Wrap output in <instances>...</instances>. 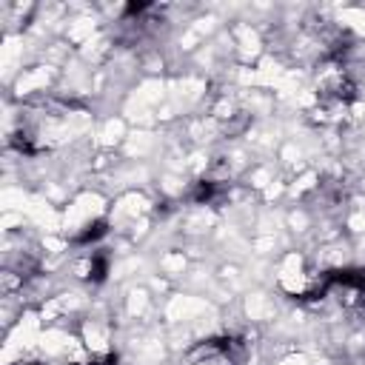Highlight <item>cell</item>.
Instances as JSON below:
<instances>
[{
  "label": "cell",
  "instance_id": "cell-1",
  "mask_svg": "<svg viewBox=\"0 0 365 365\" xmlns=\"http://www.w3.org/2000/svg\"><path fill=\"white\" fill-rule=\"evenodd\" d=\"M240 348L237 336H211L191 348L182 365H240Z\"/></svg>",
  "mask_w": 365,
  "mask_h": 365
},
{
  "label": "cell",
  "instance_id": "cell-8",
  "mask_svg": "<svg viewBox=\"0 0 365 365\" xmlns=\"http://www.w3.org/2000/svg\"><path fill=\"white\" fill-rule=\"evenodd\" d=\"M17 365H43V362H17Z\"/></svg>",
  "mask_w": 365,
  "mask_h": 365
},
{
  "label": "cell",
  "instance_id": "cell-2",
  "mask_svg": "<svg viewBox=\"0 0 365 365\" xmlns=\"http://www.w3.org/2000/svg\"><path fill=\"white\" fill-rule=\"evenodd\" d=\"M328 282L331 285H342V288L356 291V294H365V268H336V271H328Z\"/></svg>",
  "mask_w": 365,
  "mask_h": 365
},
{
  "label": "cell",
  "instance_id": "cell-3",
  "mask_svg": "<svg viewBox=\"0 0 365 365\" xmlns=\"http://www.w3.org/2000/svg\"><path fill=\"white\" fill-rule=\"evenodd\" d=\"M106 234H108V220H94V222H88V225L74 237V245H91V242L103 240Z\"/></svg>",
  "mask_w": 365,
  "mask_h": 365
},
{
  "label": "cell",
  "instance_id": "cell-7",
  "mask_svg": "<svg viewBox=\"0 0 365 365\" xmlns=\"http://www.w3.org/2000/svg\"><path fill=\"white\" fill-rule=\"evenodd\" d=\"M88 365H120V356L117 354H106L103 359H91Z\"/></svg>",
  "mask_w": 365,
  "mask_h": 365
},
{
  "label": "cell",
  "instance_id": "cell-6",
  "mask_svg": "<svg viewBox=\"0 0 365 365\" xmlns=\"http://www.w3.org/2000/svg\"><path fill=\"white\" fill-rule=\"evenodd\" d=\"M148 9V3H128L125 6V17H134V14H143Z\"/></svg>",
  "mask_w": 365,
  "mask_h": 365
},
{
  "label": "cell",
  "instance_id": "cell-4",
  "mask_svg": "<svg viewBox=\"0 0 365 365\" xmlns=\"http://www.w3.org/2000/svg\"><path fill=\"white\" fill-rule=\"evenodd\" d=\"M217 197H220V182H217V180H200V182L194 185V191H191V200L200 202V205H208V202H214Z\"/></svg>",
  "mask_w": 365,
  "mask_h": 365
},
{
  "label": "cell",
  "instance_id": "cell-5",
  "mask_svg": "<svg viewBox=\"0 0 365 365\" xmlns=\"http://www.w3.org/2000/svg\"><path fill=\"white\" fill-rule=\"evenodd\" d=\"M106 277H108V254L97 251V254L88 259V274H86V279L94 282V285H100V282H106Z\"/></svg>",
  "mask_w": 365,
  "mask_h": 365
}]
</instances>
